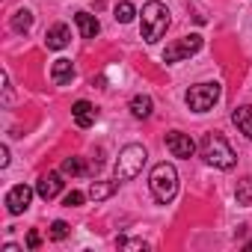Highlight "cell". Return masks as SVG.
Segmentation results:
<instances>
[{
  "label": "cell",
  "mask_w": 252,
  "mask_h": 252,
  "mask_svg": "<svg viewBox=\"0 0 252 252\" xmlns=\"http://www.w3.org/2000/svg\"><path fill=\"white\" fill-rule=\"evenodd\" d=\"M169 24H172L169 9L160 3V0H152V3L143 6V12H140V30H143V39H146L149 45L160 42V39L166 36Z\"/></svg>",
  "instance_id": "cell-1"
},
{
  "label": "cell",
  "mask_w": 252,
  "mask_h": 252,
  "mask_svg": "<svg viewBox=\"0 0 252 252\" xmlns=\"http://www.w3.org/2000/svg\"><path fill=\"white\" fill-rule=\"evenodd\" d=\"M149 190L158 205H169L178 193V172L172 163H158L149 175Z\"/></svg>",
  "instance_id": "cell-2"
},
{
  "label": "cell",
  "mask_w": 252,
  "mask_h": 252,
  "mask_svg": "<svg viewBox=\"0 0 252 252\" xmlns=\"http://www.w3.org/2000/svg\"><path fill=\"white\" fill-rule=\"evenodd\" d=\"M146 158H149V152H146L140 143L125 146V149L119 152V158H116L113 178H116L119 184H122V181H131V178H137V175L143 172V166H146Z\"/></svg>",
  "instance_id": "cell-3"
},
{
  "label": "cell",
  "mask_w": 252,
  "mask_h": 252,
  "mask_svg": "<svg viewBox=\"0 0 252 252\" xmlns=\"http://www.w3.org/2000/svg\"><path fill=\"white\" fill-rule=\"evenodd\" d=\"M202 158L217 169H231L237 163V155L231 152V146L225 143L222 134H205L202 137Z\"/></svg>",
  "instance_id": "cell-4"
},
{
  "label": "cell",
  "mask_w": 252,
  "mask_h": 252,
  "mask_svg": "<svg viewBox=\"0 0 252 252\" xmlns=\"http://www.w3.org/2000/svg\"><path fill=\"white\" fill-rule=\"evenodd\" d=\"M220 95H222V86L214 80V83H196V86H190V92H187V107L193 110V113H208L217 101H220Z\"/></svg>",
  "instance_id": "cell-5"
},
{
  "label": "cell",
  "mask_w": 252,
  "mask_h": 252,
  "mask_svg": "<svg viewBox=\"0 0 252 252\" xmlns=\"http://www.w3.org/2000/svg\"><path fill=\"white\" fill-rule=\"evenodd\" d=\"M199 51H202V36H199V33H190V36H181L178 42L166 45L163 63L172 65V63H181V60H187V57H193V54H199Z\"/></svg>",
  "instance_id": "cell-6"
},
{
  "label": "cell",
  "mask_w": 252,
  "mask_h": 252,
  "mask_svg": "<svg viewBox=\"0 0 252 252\" xmlns=\"http://www.w3.org/2000/svg\"><path fill=\"white\" fill-rule=\"evenodd\" d=\"M30 199H33V190H30L27 184H15V187L6 193V211H9L12 217H18V214H24V211L30 208Z\"/></svg>",
  "instance_id": "cell-7"
},
{
  "label": "cell",
  "mask_w": 252,
  "mask_h": 252,
  "mask_svg": "<svg viewBox=\"0 0 252 252\" xmlns=\"http://www.w3.org/2000/svg\"><path fill=\"white\" fill-rule=\"evenodd\" d=\"M166 149L172 152V158H193L196 152V143L190 140V134H181V131H169L166 134Z\"/></svg>",
  "instance_id": "cell-8"
},
{
  "label": "cell",
  "mask_w": 252,
  "mask_h": 252,
  "mask_svg": "<svg viewBox=\"0 0 252 252\" xmlns=\"http://www.w3.org/2000/svg\"><path fill=\"white\" fill-rule=\"evenodd\" d=\"M36 193L48 202V199H54V196H60L63 193V175L60 172H45L42 178H39V184H36Z\"/></svg>",
  "instance_id": "cell-9"
},
{
  "label": "cell",
  "mask_w": 252,
  "mask_h": 252,
  "mask_svg": "<svg viewBox=\"0 0 252 252\" xmlns=\"http://www.w3.org/2000/svg\"><path fill=\"white\" fill-rule=\"evenodd\" d=\"M51 80H54L57 86H68V83L74 80V65H71V60H65V57L54 60V65H51Z\"/></svg>",
  "instance_id": "cell-10"
},
{
  "label": "cell",
  "mask_w": 252,
  "mask_h": 252,
  "mask_svg": "<svg viewBox=\"0 0 252 252\" xmlns=\"http://www.w3.org/2000/svg\"><path fill=\"white\" fill-rule=\"evenodd\" d=\"M71 116H74V122H77V128H92L95 119H98V110H95L89 101H74Z\"/></svg>",
  "instance_id": "cell-11"
},
{
  "label": "cell",
  "mask_w": 252,
  "mask_h": 252,
  "mask_svg": "<svg viewBox=\"0 0 252 252\" xmlns=\"http://www.w3.org/2000/svg\"><path fill=\"white\" fill-rule=\"evenodd\" d=\"M68 39H71L68 24H54V27L45 33V45H48L51 51H63V48L68 45Z\"/></svg>",
  "instance_id": "cell-12"
},
{
  "label": "cell",
  "mask_w": 252,
  "mask_h": 252,
  "mask_svg": "<svg viewBox=\"0 0 252 252\" xmlns=\"http://www.w3.org/2000/svg\"><path fill=\"white\" fill-rule=\"evenodd\" d=\"M74 24H77V30H80V36H83V39H95V36L101 33L98 18H95V15H89V12H74Z\"/></svg>",
  "instance_id": "cell-13"
},
{
  "label": "cell",
  "mask_w": 252,
  "mask_h": 252,
  "mask_svg": "<svg viewBox=\"0 0 252 252\" xmlns=\"http://www.w3.org/2000/svg\"><path fill=\"white\" fill-rule=\"evenodd\" d=\"M231 122L237 125V131H240V134H246V137L252 140V104L237 107V110L231 113Z\"/></svg>",
  "instance_id": "cell-14"
},
{
  "label": "cell",
  "mask_w": 252,
  "mask_h": 252,
  "mask_svg": "<svg viewBox=\"0 0 252 252\" xmlns=\"http://www.w3.org/2000/svg\"><path fill=\"white\" fill-rule=\"evenodd\" d=\"M116 190H119V181H116V178H113V181H92L86 196H89V199H95V202H101V199H110Z\"/></svg>",
  "instance_id": "cell-15"
},
{
  "label": "cell",
  "mask_w": 252,
  "mask_h": 252,
  "mask_svg": "<svg viewBox=\"0 0 252 252\" xmlns=\"http://www.w3.org/2000/svg\"><path fill=\"white\" fill-rule=\"evenodd\" d=\"M152 110H155V101H152L149 95H134V98H131V113H134L137 119H149Z\"/></svg>",
  "instance_id": "cell-16"
},
{
  "label": "cell",
  "mask_w": 252,
  "mask_h": 252,
  "mask_svg": "<svg viewBox=\"0 0 252 252\" xmlns=\"http://www.w3.org/2000/svg\"><path fill=\"white\" fill-rule=\"evenodd\" d=\"M234 199H237V205L252 208V175H246V178L237 181V187H234Z\"/></svg>",
  "instance_id": "cell-17"
},
{
  "label": "cell",
  "mask_w": 252,
  "mask_h": 252,
  "mask_svg": "<svg viewBox=\"0 0 252 252\" xmlns=\"http://www.w3.org/2000/svg\"><path fill=\"white\" fill-rule=\"evenodd\" d=\"M12 30L15 33H30V27H33V12L30 9H15V15H12Z\"/></svg>",
  "instance_id": "cell-18"
},
{
  "label": "cell",
  "mask_w": 252,
  "mask_h": 252,
  "mask_svg": "<svg viewBox=\"0 0 252 252\" xmlns=\"http://www.w3.org/2000/svg\"><path fill=\"white\" fill-rule=\"evenodd\" d=\"M89 166L83 163V158H65L63 160V175H86Z\"/></svg>",
  "instance_id": "cell-19"
},
{
  "label": "cell",
  "mask_w": 252,
  "mask_h": 252,
  "mask_svg": "<svg viewBox=\"0 0 252 252\" xmlns=\"http://www.w3.org/2000/svg\"><path fill=\"white\" fill-rule=\"evenodd\" d=\"M134 15H137V9H134V3H128V0H122V3L116 6V21L119 24H131Z\"/></svg>",
  "instance_id": "cell-20"
},
{
  "label": "cell",
  "mask_w": 252,
  "mask_h": 252,
  "mask_svg": "<svg viewBox=\"0 0 252 252\" xmlns=\"http://www.w3.org/2000/svg\"><path fill=\"white\" fill-rule=\"evenodd\" d=\"M116 243H119V249H131V252H146L149 249L146 240H131V237H119Z\"/></svg>",
  "instance_id": "cell-21"
},
{
  "label": "cell",
  "mask_w": 252,
  "mask_h": 252,
  "mask_svg": "<svg viewBox=\"0 0 252 252\" xmlns=\"http://www.w3.org/2000/svg\"><path fill=\"white\" fill-rule=\"evenodd\" d=\"M51 237H54V240H65V237H68V222L54 220V222H51Z\"/></svg>",
  "instance_id": "cell-22"
},
{
  "label": "cell",
  "mask_w": 252,
  "mask_h": 252,
  "mask_svg": "<svg viewBox=\"0 0 252 252\" xmlns=\"http://www.w3.org/2000/svg\"><path fill=\"white\" fill-rule=\"evenodd\" d=\"M83 199H86V196H83L80 190H71V193H65V199H63V202H65L68 208H77V205H83Z\"/></svg>",
  "instance_id": "cell-23"
},
{
  "label": "cell",
  "mask_w": 252,
  "mask_h": 252,
  "mask_svg": "<svg viewBox=\"0 0 252 252\" xmlns=\"http://www.w3.org/2000/svg\"><path fill=\"white\" fill-rule=\"evenodd\" d=\"M39 243H42V237H39V231H30V234H27V246H30V249H36Z\"/></svg>",
  "instance_id": "cell-24"
},
{
  "label": "cell",
  "mask_w": 252,
  "mask_h": 252,
  "mask_svg": "<svg viewBox=\"0 0 252 252\" xmlns=\"http://www.w3.org/2000/svg\"><path fill=\"white\" fill-rule=\"evenodd\" d=\"M0 166H9V149H0Z\"/></svg>",
  "instance_id": "cell-25"
}]
</instances>
